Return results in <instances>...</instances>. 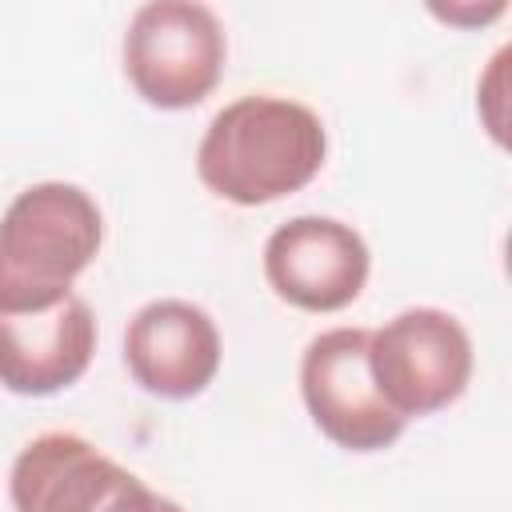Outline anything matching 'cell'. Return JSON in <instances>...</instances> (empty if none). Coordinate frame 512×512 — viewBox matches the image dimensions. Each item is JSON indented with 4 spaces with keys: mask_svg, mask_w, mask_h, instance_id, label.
I'll list each match as a JSON object with an SVG mask.
<instances>
[{
    "mask_svg": "<svg viewBox=\"0 0 512 512\" xmlns=\"http://www.w3.org/2000/svg\"><path fill=\"white\" fill-rule=\"evenodd\" d=\"M324 160L328 128L320 112L276 92L228 100L196 144L200 184L236 208H264L308 188Z\"/></svg>",
    "mask_w": 512,
    "mask_h": 512,
    "instance_id": "obj_1",
    "label": "cell"
},
{
    "mask_svg": "<svg viewBox=\"0 0 512 512\" xmlns=\"http://www.w3.org/2000/svg\"><path fill=\"white\" fill-rule=\"evenodd\" d=\"M300 400L324 440L372 456L392 448L408 420L380 396L368 368V328H324L300 352Z\"/></svg>",
    "mask_w": 512,
    "mask_h": 512,
    "instance_id": "obj_5",
    "label": "cell"
},
{
    "mask_svg": "<svg viewBox=\"0 0 512 512\" xmlns=\"http://www.w3.org/2000/svg\"><path fill=\"white\" fill-rule=\"evenodd\" d=\"M156 512H184V504H176L172 496H160V508Z\"/></svg>",
    "mask_w": 512,
    "mask_h": 512,
    "instance_id": "obj_12",
    "label": "cell"
},
{
    "mask_svg": "<svg viewBox=\"0 0 512 512\" xmlns=\"http://www.w3.org/2000/svg\"><path fill=\"white\" fill-rule=\"evenodd\" d=\"M504 72H508V48L492 56L484 80L476 84V112L496 144H504Z\"/></svg>",
    "mask_w": 512,
    "mask_h": 512,
    "instance_id": "obj_10",
    "label": "cell"
},
{
    "mask_svg": "<svg viewBox=\"0 0 512 512\" xmlns=\"http://www.w3.org/2000/svg\"><path fill=\"white\" fill-rule=\"evenodd\" d=\"M104 212L68 180L16 192L0 216V312H40L72 296L100 256Z\"/></svg>",
    "mask_w": 512,
    "mask_h": 512,
    "instance_id": "obj_2",
    "label": "cell"
},
{
    "mask_svg": "<svg viewBox=\"0 0 512 512\" xmlns=\"http://www.w3.org/2000/svg\"><path fill=\"white\" fill-rule=\"evenodd\" d=\"M368 368L380 396L404 420H420L468 392L476 352L468 328L452 312L416 304L368 328Z\"/></svg>",
    "mask_w": 512,
    "mask_h": 512,
    "instance_id": "obj_4",
    "label": "cell"
},
{
    "mask_svg": "<svg viewBox=\"0 0 512 512\" xmlns=\"http://www.w3.org/2000/svg\"><path fill=\"white\" fill-rule=\"evenodd\" d=\"M12 512H156L152 492L136 472L100 452L80 432L32 436L8 468Z\"/></svg>",
    "mask_w": 512,
    "mask_h": 512,
    "instance_id": "obj_6",
    "label": "cell"
},
{
    "mask_svg": "<svg viewBox=\"0 0 512 512\" xmlns=\"http://www.w3.org/2000/svg\"><path fill=\"white\" fill-rule=\"evenodd\" d=\"M220 360V328L192 300H148L124 328V368L132 384L156 400H196L216 380Z\"/></svg>",
    "mask_w": 512,
    "mask_h": 512,
    "instance_id": "obj_8",
    "label": "cell"
},
{
    "mask_svg": "<svg viewBox=\"0 0 512 512\" xmlns=\"http://www.w3.org/2000/svg\"><path fill=\"white\" fill-rule=\"evenodd\" d=\"M428 12L452 28H484L492 20H500L508 12L504 0H492V4H476V0H464V4H428Z\"/></svg>",
    "mask_w": 512,
    "mask_h": 512,
    "instance_id": "obj_11",
    "label": "cell"
},
{
    "mask_svg": "<svg viewBox=\"0 0 512 512\" xmlns=\"http://www.w3.org/2000/svg\"><path fill=\"white\" fill-rule=\"evenodd\" d=\"M96 356V316L84 296L40 312H0V388L44 400L72 388Z\"/></svg>",
    "mask_w": 512,
    "mask_h": 512,
    "instance_id": "obj_9",
    "label": "cell"
},
{
    "mask_svg": "<svg viewBox=\"0 0 512 512\" xmlns=\"http://www.w3.org/2000/svg\"><path fill=\"white\" fill-rule=\"evenodd\" d=\"M132 92L160 112L204 104L228 64L220 16L196 0H148L132 12L120 44Z\"/></svg>",
    "mask_w": 512,
    "mask_h": 512,
    "instance_id": "obj_3",
    "label": "cell"
},
{
    "mask_svg": "<svg viewBox=\"0 0 512 512\" xmlns=\"http://www.w3.org/2000/svg\"><path fill=\"white\" fill-rule=\"evenodd\" d=\"M264 280L288 308L328 316L360 300L372 252L368 240L336 216H292L264 240Z\"/></svg>",
    "mask_w": 512,
    "mask_h": 512,
    "instance_id": "obj_7",
    "label": "cell"
}]
</instances>
